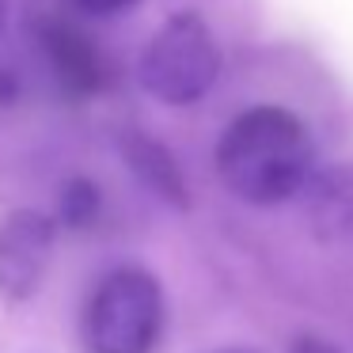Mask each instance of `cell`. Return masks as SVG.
I'll list each match as a JSON object with an SVG mask.
<instances>
[{
	"label": "cell",
	"instance_id": "obj_1",
	"mask_svg": "<svg viewBox=\"0 0 353 353\" xmlns=\"http://www.w3.org/2000/svg\"><path fill=\"white\" fill-rule=\"evenodd\" d=\"M312 133L285 107H251L224 125L216 175L247 205H281L312 179Z\"/></svg>",
	"mask_w": 353,
	"mask_h": 353
},
{
	"label": "cell",
	"instance_id": "obj_2",
	"mask_svg": "<svg viewBox=\"0 0 353 353\" xmlns=\"http://www.w3.org/2000/svg\"><path fill=\"white\" fill-rule=\"evenodd\" d=\"M163 289L148 270L118 266L95 285L84 307V350L88 353H156L163 338Z\"/></svg>",
	"mask_w": 353,
	"mask_h": 353
},
{
	"label": "cell",
	"instance_id": "obj_3",
	"mask_svg": "<svg viewBox=\"0 0 353 353\" xmlns=\"http://www.w3.org/2000/svg\"><path fill=\"white\" fill-rule=\"evenodd\" d=\"M216 72H221V50L205 19L194 12L171 16L141 54V84L168 107L198 103L216 84Z\"/></svg>",
	"mask_w": 353,
	"mask_h": 353
},
{
	"label": "cell",
	"instance_id": "obj_4",
	"mask_svg": "<svg viewBox=\"0 0 353 353\" xmlns=\"http://www.w3.org/2000/svg\"><path fill=\"white\" fill-rule=\"evenodd\" d=\"M57 224L34 209H12L0 216V300L27 304L46 285L54 266Z\"/></svg>",
	"mask_w": 353,
	"mask_h": 353
},
{
	"label": "cell",
	"instance_id": "obj_5",
	"mask_svg": "<svg viewBox=\"0 0 353 353\" xmlns=\"http://www.w3.org/2000/svg\"><path fill=\"white\" fill-rule=\"evenodd\" d=\"M42 50H46L50 65H54V77L61 80V88L69 95H95L107 84V61L103 54L88 42V34L72 31V27L46 19L42 23Z\"/></svg>",
	"mask_w": 353,
	"mask_h": 353
},
{
	"label": "cell",
	"instance_id": "obj_6",
	"mask_svg": "<svg viewBox=\"0 0 353 353\" xmlns=\"http://www.w3.org/2000/svg\"><path fill=\"white\" fill-rule=\"evenodd\" d=\"M307 221L315 236L338 243L353 236V171L327 168L307 179Z\"/></svg>",
	"mask_w": 353,
	"mask_h": 353
},
{
	"label": "cell",
	"instance_id": "obj_7",
	"mask_svg": "<svg viewBox=\"0 0 353 353\" xmlns=\"http://www.w3.org/2000/svg\"><path fill=\"white\" fill-rule=\"evenodd\" d=\"M122 152L130 160V168L137 171V179L148 186L152 194H160L163 201L183 209L186 201V183H183V171L179 163L171 160V152L160 145V141H148V137H125L122 141Z\"/></svg>",
	"mask_w": 353,
	"mask_h": 353
},
{
	"label": "cell",
	"instance_id": "obj_8",
	"mask_svg": "<svg viewBox=\"0 0 353 353\" xmlns=\"http://www.w3.org/2000/svg\"><path fill=\"white\" fill-rule=\"evenodd\" d=\"M99 209H103L99 183L77 175V179H69V183H61L54 224H65V228H92V224L99 221Z\"/></svg>",
	"mask_w": 353,
	"mask_h": 353
},
{
	"label": "cell",
	"instance_id": "obj_9",
	"mask_svg": "<svg viewBox=\"0 0 353 353\" xmlns=\"http://www.w3.org/2000/svg\"><path fill=\"white\" fill-rule=\"evenodd\" d=\"M292 353H338V345L327 342V338H315V334H300L292 342Z\"/></svg>",
	"mask_w": 353,
	"mask_h": 353
},
{
	"label": "cell",
	"instance_id": "obj_10",
	"mask_svg": "<svg viewBox=\"0 0 353 353\" xmlns=\"http://www.w3.org/2000/svg\"><path fill=\"white\" fill-rule=\"evenodd\" d=\"M84 12H95V16H110V12H122L130 8L133 0H77Z\"/></svg>",
	"mask_w": 353,
	"mask_h": 353
}]
</instances>
